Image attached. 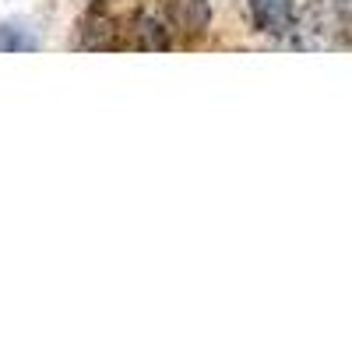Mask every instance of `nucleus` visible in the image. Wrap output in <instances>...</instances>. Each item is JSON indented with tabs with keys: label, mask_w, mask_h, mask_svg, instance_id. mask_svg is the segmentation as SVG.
<instances>
[{
	"label": "nucleus",
	"mask_w": 352,
	"mask_h": 352,
	"mask_svg": "<svg viewBox=\"0 0 352 352\" xmlns=\"http://www.w3.org/2000/svg\"><path fill=\"white\" fill-rule=\"evenodd\" d=\"M250 18L261 32L289 36L296 28V0H250Z\"/></svg>",
	"instance_id": "nucleus-1"
},
{
	"label": "nucleus",
	"mask_w": 352,
	"mask_h": 352,
	"mask_svg": "<svg viewBox=\"0 0 352 352\" xmlns=\"http://www.w3.org/2000/svg\"><path fill=\"white\" fill-rule=\"evenodd\" d=\"M176 21H180L187 32H204L212 21V4L208 0H176V8H173Z\"/></svg>",
	"instance_id": "nucleus-2"
},
{
	"label": "nucleus",
	"mask_w": 352,
	"mask_h": 352,
	"mask_svg": "<svg viewBox=\"0 0 352 352\" xmlns=\"http://www.w3.org/2000/svg\"><path fill=\"white\" fill-rule=\"evenodd\" d=\"M21 50H39V39L25 25H0V53H21Z\"/></svg>",
	"instance_id": "nucleus-3"
},
{
	"label": "nucleus",
	"mask_w": 352,
	"mask_h": 352,
	"mask_svg": "<svg viewBox=\"0 0 352 352\" xmlns=\"http://www.w3.org/2000/svg\"><path fill=\"white\" fill-rule=\"evenodd\" d=\"M138 46L141 50H166L169 46V36H166V28L159 25V21H152V18H141V25H138Z\"/></svg>",
	"instance_id": "nucleus-4"
}]
</instances>
